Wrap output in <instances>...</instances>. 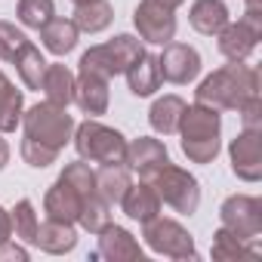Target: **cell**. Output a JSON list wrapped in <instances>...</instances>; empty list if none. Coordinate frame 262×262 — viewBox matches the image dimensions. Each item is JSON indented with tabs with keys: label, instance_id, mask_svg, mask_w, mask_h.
Masks as SVG:
<instances>
[{
	"label": "cell",
	"instance_id": "obj_21",
	"mask_svg": "<svg viewBox=\"0 0 262 262\" xmlns=\"http://www.w3.org/2000/svg\"><path fill=\"white\" fill-rule=\"evenodd\" d=\"M129 185H133V176H129L126 164H102L96 170V194L105 198L111 207L123 201V194H126Z\"/></svg>",
	"mask_w": 262,
	"mask_h": 262
},
{
	"label": "cell",
	"instance_id": "obj_19",
	"mask_svg": "<svg viewBox=\"0 0 262 262\" xmlns=\"http://www.w3.org/2000/svg\"><path fill=\"white\" fill-rule=\"evenodd\" d=\"M34 244L50 253V256H62V253H71L77 247V231L71 222H56V219H47L37 225V234H34Z\"/></svg>",
	"mask_w": 262,
	"mask_h": 262
},
{
	"label": "cell",
	"instance_id": "obj_6",
	"mask_svg": "<svg viewBox=\"0 0 262 262\" xmlns=\"http://www.w3.org/2000/svg\"><path fill=\"white\" fill-rule=\"evenodd\" d=\"M151 185H155L161 204H170V207H173L176 213H182V216L198 213V207H201V185H198V179H194L188 170H182V167H176V164L170 161V164L151 179Z\"/></svg>",
	"mask_w": 262,
	"mask_h": 262
},
{
	"label": "cell",
	"instance_id": "obj_37",
	"mask_svg": "<svg viewBox=\"0 0 262 262\" xmlns=\"http://www.w3.org/2000/svg\"><path fill=\"white\" fill-rule=\"evenodd\" d=\"M244 19L253 25H262V0H247L244 7Z\"/></svg>",
	"mask_w": 262,
	"mask_h": 262
},
{
	"label": "cell",
	"instance_id": "obj_16",
	"mask_svg": "<svg viewBox=\"0 0 262 262\" xmlns=\"http://www.w3.org/2000/svg\"><path fill=\"white\" fill-rule=\"evenodd\" d=\"M74 102L83 114L99 117L108 111V80L90 71H80L74 77Z\"/></svg>",
	"mask_w": 262,
	"mask_h": 262
},
{
	"label": "cell",
	"instance_id": "obj_32",
	"mask_svg": "<svg viewBox=\"0 0 262 262\" xmlns=\"http://www.w3.org/2000/svg\"><path fill=\"white\" fill-rule=\"evenodd\" d=\"M22 161L28 164V167H34V170H47L50 164H56L59 161V148H50V145H43V142H34V139H22Z\"/></svg>",
	"mask_w": 262,
	"mask_h": 262
},
{
	"label": "cell",
	"instance_id": "obj_33",
	"mask_svg": "<svg viewBox=\"0 0 262 262\" xmlns=\"http://www.w3.org/2000/svg\"><path fill=\"white\" fill-rule=\"evenodd\" d=\"M25 43H28V34H25L22 28H16L13 22H4V19H0V59H4V62H13V59L22 53Z\"/></svg>",
	"mask_w": 262,
	"mask_h": 262
},
{
	"label": "cell",
	"instance_id": "obj_25",
	"mask_svg": "<svg viewBox=\"0 0 262 262\" xmlns=\"http://www.w3.org/2000/svg\"><path fill=\"white\" fill-rule=\"evenodd\" d=\"M22 108H25L22 90H16L13 80L0 71V133H13L22 123Z\"/></svg>",
	"mask_w": 262,
	"mask_h": 262
},
{
	"label": "cell",
	"instance_id": "obj_13",
	"mask_svg": "<svg viewBox=\"0 0 262 262\" xmlns=\"http://www.w3.org/2000/svg\"><path fill=\"white\" fill-rule=\"evenodd\" d=\"M216 37H219V53L228 62H247L256 53L259 40H262V25L237 19V22H228Z\"/></svg>",
	"mask_w": 262,
	"mask_h": 262
},
{
	"label": "cell",
	"instance_id": "obj_10",
	"mask_svg": "<svg viewBox=\"0 0 262 262\" xmlns=\"http://www.w3.org/2000/svg\"><path fill=\"white\" fill-rule=\"evenodd\" d=\"M133 25L145 43H170L176 37V10H167L155 0H142L133 10Z\"/></svg>",
	"mask_w": 262,
	"mask_h": 262
},
{
	"label": "cell",
	"instance_id": "obj_5",
	"mask_svg": "<svg viewBox=\"0 0 262 262\" xmlns=\"http://www.w3.org/2000/svg\"><path fill=\"white\" fill-rule=\"evenodd\" d=\"M22 126H25V136L34 142H43L50 148H65L74 136V117L53 102H37L22 114Z\"/></svg>",
	"mask_w": 262,
	"mask_h": 262
},
{
	"label": "cell",
	"instance_id": "obj_29",
	"mask_svg": "<svg viewBox=\"0 0 262 262\" xmlns=\"http://www.w3.org/2000/svg\"><path fill=\"white\" fill-rule=\"evenodd\" d=\"M77 222H80V228H83V231L99 234V231L111 222V204H108L105 198H99V194H90V198L83 201V207H80Z\"/></svg>",
	"mask_w": 262,
	"mask_h": 262
},
{
	"label": "cell",
	"instance_id": "obj_11",
	"mask_svg": "<svg viewBox=\"0 0 262 262\" xmlns=\"http://www.w3.org/2000/svg\"><path fill=\"white\" fill-rule=\"evenodd\" d=\"M158 68H161V80L185 86L201 74V53L188 43L170 40V43H164V53L158 56Z\"/></svg>",
	"mask_w": 262,
	"mask_h": 262
},
{
	"label": "cell",
	"instance_id": "obj_26",
	"mask_svg": "<svg viewBox=\"0 0 262 262\" xmlns=\"http://www.w3.org/2000/svg\"><path fill=\"white\" fill-rule=\"evenodd\" d=\"M210 256H213V259H219V262H231V259H256V256H259V250L253 247V241H244V237H237L234 231L219 228V231L213 234Z\"/></svg>",
	"mask_w": 262,
	"mask_h": 262
},
{
	"label": "cell",
	"instance_id": "obj_28",
	"mask_svg": "<svg viewBox=\"0 0 262 262\" xmlns=\"http://www.w3.org/2000/svg\"><path fill=\"white\" fill-rule=\"evenodd\" d=\"M13 65H16V71H19V77H22V83L28 86V90H40L43 86V74H47V59H43V53L28 40L25 47H22V53L13 59Z\"/></svg>",
	"mask_w": 262,
	"mask_h": 262
},
{
	"label": "cell",
	"instance_id": "obj_39",
	"mask_svg": "<svg viewBox=\"0 0 262 262\" xmlns=\"http://www.w3.org/2000/svg\"><path fill=\"white\" fill-rule=\"evenodd\" d=\"M10 164V145H7V139L0 136V170H4Z\"/></svg>",
	"mask_w": 262,
	"mask_h": 262
},
{
	"label": "cell",
	"instance_id": "obj_20",
	"mask_svg": "<svg viewBox=\"0 0 262 262\" xmlns=\"http://www.w3.org/2000/svg\"><path fill=\"white\" fill-rule=\"evenodd\" d=\"M188 22L198 34H207V37H216L231 19H228V7L222 0H194L191 10H188Z\"/></svg>",
	"mask_w": 262,
	"mask_h": 262
},
{
	"label": "cell",
	"instance_id": "obj_4",
	"mask_svg": "<svg viewBox=\"0 0 262 262\" xmlns=\"http://www.w3.org/2000/svg\"><path fill=\"white\" fill-rule=\"evenodd\" d=\"M142 53H145V47H142L139 37H133V34H117L108 43L90 47L80 56V71H90V74H99V77L111 80L117 74H126V68L133 65Z\"/></svg>",
	"mask_w": 262,
	"mask_h": 262
},
{
	"label": "cell",
	"instance_id": "obj_38",
	"mask_svg": "<svg viewBox=\"0 0 262 262\" xmlns=\"http://www.w3.org/2000/svg\"><path fill=\"white\" fill-rule=\"evenodd\" d=\"M13 237V219H10V213L0 207V244L4 241H10Z\"/></svg>",
	"mask_w": 262,
	"mask_h": 262
},
{
	"label": "cell",
	"instance_id": "obj_8",
	"mask_svg": "<svg viewBox=\"0 0 262 262\" xmlns=\"http://www.w3.org/2000/svg\"><path fill=\"white\" fill-rule=\"evenodd\" d=\"M219 222L237 237L256 241L262 234V201L253 194H231L219 207Z\"/></svg>",
	"mask_w": 262,
	"mask_h": 262
},
{
	"label": "cell",
	"instance_id": "obj_41",
	"mask_svg": "<svg viewBox=\"0 0 262 262\" xmlns=\"http://www.w3.org/2000/svg\"><path fill=\"white\" fill-rule=\"evenodd\" d=\"M71 4H74V7H77V4H90V0H71Z\"/></svg>",
	"mask_w": 262,
	"mask_h": 262
},
{
	"label": "cell",
	"instance_id": "obj_17",
	"mask_svg": "<svg viewBox=\"0 0 262 262\" xmlns=\"http://www.w3.org/2000/svg\"><path fill=\"white\" fill-rule=\"evenodd\" d=\"M120 207H123V213L133 219V222L142 225V222H148V219H155V216L161 213V198H158L155 185L142 179L139 185H129V188H126Z\"/></svg>",
	"mask_w": 262,
	"mask_h": 262
},
{
	"label": "cell",
	"instance_id": "obj_40",
	"mask_svg": "<svg viewBox=\"0 0 262 262\" xmlns=\"http://www.w3.org/2000/svg\"><path fill=\"white\" fill-rule=\"evenodd\" d=\"M155 4H161V7H167V10H179L185 0H155Z\"/></svg>",
	"mask_w": 262,
	"mask_h": 262
},
{
	"label": "cell",
	"instance_id": "obj_34",
	"mask_svg": "<svg viewBox=\"0 0 262 262\" xmlns=\"http://www.w3.org/2000/svg\"><path fill=\"white\" fill-rule=\"evenodd\" d=\"M62 179H65L68 185H74L80 194H96V173L86 167V161L65 164V170H62Z\"/></svg>",
	"mask_w": 262,
	"mask_h": 262
},
{
	"label": "cell",
	"instance_id": "obj_36",
	"mask_svg": "<svg viewBox=\"0 0 262 262\" xmlns=\"http://www.w3.org/2000/svg\"><path fill=\"white\" fill-rule=\"evenodd\" d=\"M0 262H28V250L13 241H4L0 244Z\"/></svg>",
	"mask_w": 262,
	"mask_h": 262
},
{
	"label": "cell",
	"instance_id": "obj_15",
	"mask_svg": "<svg viewBox=\"0 0 262 262\" xmlns=\"http://www.w3.org/2000/svg\"><path fill=\"white\" fill-rule=\"evenodd\" d=\"M90 194H80L74 185H68L62 176L50 185L47 198H43V210H47V219H56V222H77L80 216V207Z\"/></svg>",
	"mask_w": 262,
	"mask_h": 262
},
{
	"label": "cell",
	"instance_id": "obj_23",
	"mask_svg": "<svg viewBox=\"0 0 262 262\" xmlns=\"http://www.w3.org/2000/svg\"><path fill=\"white\" fill-rule=\"evenodd\" d=\"M182 111H185V99H179V96H161V99H155V105L148 111V123H151L155 133L173 136L176 129H179Z\"/></svg>",
	"mask_w": 262,
	"mask_h": 262
},
{
	"label": "cell",
	"instance_id": "obj_9",
	"mask_svg": "<svg viewBox=\"0 0 262 262\" xmlns=\"http://www.w3.org/2000/svg\"><path fill=\"white\" fill-rule=\"evenodd\" d=\"M231 173L244 182L262 179V129H241L228 145Z\"/></svg>",
	"mask_w": 262,
	"mask_h": 262
},
{
	"label": "cell",
	"instance_id": "obj_30",
	"mask_svg": "<svg viewBox=\"0 0 262 262\" xmlns=\"http://www.w3.org/2000/svg\"><path fill=\"white\" fill-rule=\"evenodd\" d=\"M16 16H19V22H22L25 28L40 31V28L56 16V4H53V0H19Z\"/></svg>",
	"mask_w": 262,
	"mask_h": 262
},
{
	"label": "cell",
	"instance_id": "obj_7",
	"mask_svg": "<svg viewBox=\"0 0 262 262\" xmlns=\"http://www.w3.org/2000/svg\"><path fill=\"white\" fill-rule=\"evenodd\" d=\"M142 237L161 256H170V259H198L194 237L188 234V228L179 225L176 219H164L161 213L155 219L142 222Z\"/></svg>",
	"mask_w": 262,
	"mask_h": 262
},
{
	"label": "cell",
	"instance_id": "obj_24",
	"mask_svg": "<svg viewBox=\"0 0 262 262\" xmlns=\"http://www.w3.org/2000/svg\"><path fill=\"white\" fill-rule=\"evenodd\" d=\"M71 22H74L77 31H83V34H99V31H105V28L114 22V7L108 4V0H90V4H77Z\"/></svg>",
	"mask_w": 262,
	"mask_h": 262
},
{
	"label": "cell",
	"instance_id": "obj_22",
	"mask_svg": "<svg viewBox=\"0 0 262 262\" xmlns=\"http://www.w3.org/2000/svg\"><path fill=\"white\" fill-rule=\"evenodd\" d=\"M40 40H43V47H47L53 56H68V53L77 47L80 31H77V25H74L71 19L53 16V19L40 28Z\"/></svg>",
	"mask_w": 262,
	"mask_h": 262
},
{
	"label": "cell",
	"instance_id": "obj_27",
	"mask_svg": "<svg viewBox=\"0 0 262 262\" xmlns=\"http://www.w3.org/2000/svg\"><path fill=\"white\" fill-rule=\"evenodd\" d=\"M40 90L47 93V102L68 108L74 102V74L65 65H47V74H43V86Z\"/></svg>",
	"mask_w": 262,
	"mask_h": 262
},
{
	"label": "cell",
	"instance_id": "obj_31",
	"mask_svg": "<svg viewBox=\"0 0 262 262\" xmlns=\"http://www.w3.org/2000/svg\"><path fill=\"white\" fill-rule=\"evenodd\" d=\"M10 219H13V234L22 237V241H28V244H34V234H37V225H40V222H37L34 204H31L28 198H22V201L13 207Z\"/></svg>",
	"mask_w": 262,
	"mask_h": 262
},
{
	"label": "cell",
	"instance_id": "obj_3",
	"mask_svg": "<svg viewBox=\"0 0 262 262\" xmlns=\"http://www.w3.org/2000/svg\"><path fill=\"white\" fill-rule=\"evenodd\" d=\"M74 148L80 161L90 164H123L126 158V136L114 126L99 123L96 117H86L80 126H74Z\"/></svg>",
	"mask_w": 262,
	"mask_h": 262
},
{
	"label": "cell",
	"instance_id": "obj_14",
	"mask_svg": "<svg viewBox=\"0 0 262 262\" xmlns=\"http://www.w3.org/2000/svg\"><path fill=\"white\" fill-rule=\"evenodd\" d=\"M90 259L136 262V259H142V247H139V241L129 234L123 225H111V222H108V225L99 231V244H96V250H93Z\"/></svg>",
	"mask_w": 262,
	"mask_h": 262
},
{
	"label": "cell",
	"instance_id": "obj_12",
	"mask_svg": "<svg viewBox=\"0 0 262 262\" xmlns=\"http://www.w3.org/2000/svg\"><path fill=\"white\" fill-rule=\"evenodd\" d=\"M123 164H126L129 170H136L139 179L151 182V179L170 164V151H167V145H164L161 139L139 136V139H133V142H126V158H123Z\"/></svg>",
	"mask_w": 262,
	"mask_h": 262
},
{
	"label": "cell",
	"instance_id": "obj_1",
	"mask_svg": "<svg viewBox=\"0 0 262 262\" xmlns=\"http://www.w3.org/2000/svg\"><path fill=\"white\" fill-rule=\"evenodd\" d=\"M250 96H259V71L253 65L231 62L201 80L194 102L210 105L216 111H237Z\"/></svg>",
	"mask_w": 262,
	"mask_h": 262
},
{
	"label": "cell",
	"instance_id": "obj_2",
	"mask_svg": "<svg viewBox=\"0 0 262 262\" xmlns=\"http://www.w3.org/2000/svg\"><path fill=\"white\" fill-rule=\"evenodd\" d=\"M176 133L182 136V155L191 164H213L222 148V117L210 105H185Z\"/></svg>",
	"mask_w": 262,
	"mask_h": 262
},
{
	"label": "cell",
	"instance_id": "obj_35",
	"mask_svg": "<svg viewBox=\"0 0 262 262\" xmlns=\"http://www.w3.org/2000/svg\"><path fill=\"white\" fill-rule=\"evenodd\" d=\"M237 114H241L244 129H262V99H259V96H250V99L237 108Z\"/></svg>",
	"mask_w": 262,
	"mask_h": 262
},
{
	"label": "cell",
	"instance_id": "obj_18",
	"mask_svg": "<svg viewBox=\"0 0 262 262\" xmlns=\"http://www.w3.org/2000/svg\"><path fill=\"white\" fill-rule=\"evenodd\" d=\"M126 83H129V93L145 99V96H155L161 90V68H158V56L155 53H142L133 65L126 68Z\"/></svg>",
	"mask_w": 262,
	"mask_h": 262
}]
</instances>
